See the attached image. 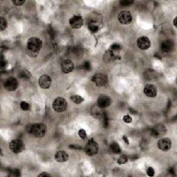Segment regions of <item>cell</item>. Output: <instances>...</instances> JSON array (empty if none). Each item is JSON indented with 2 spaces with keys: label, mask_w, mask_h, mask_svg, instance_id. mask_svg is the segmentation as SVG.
<instances>
[{
  "label": "cell",
  "mask_w": 177,
  "mask_h": 177,
  "mask_svg": "<svg viewBox=\"0 0 177 177\" xmlns=\"http://www.w3.org/2000/svg\"><path fill=\"white\" fill-rule=\"evenodd\" d=\"M46 131V125L44 123H35L31 127V133L36 138L44 137Z\"/></svg>",
  "instance_id": "obj_1"
},
{
  "label": "cell",
  "mask_w": 177,
  "mask_h": 177,
  "mask_svg": "<svg viewBox=\"0 0 177 177\" xmlns=\"http://www.w3.org/2000/svg\"><path fill=\"white\" fill-rule=\"evenodd\" d=\"M42 47V41L38 37H31L27 42V48L33 53H37Z\"/></svg>",
  "instance_id": "obj_2"
},
{
  "label": "cell",
  "mask_w": 177,
  "mask_h": 177,
  "mask_svg": "<svg viewBox=\"0 0 177 177\" xmlns=\"http://www.w3.org/2000/svg\"><path fill=\"white\" fill-rule=\"evenodd\" d=\"M67 106L68 103L66 100L62 97L56 98L53 103V108H54V111L58 112V113L64 112L67 109Z\"/></svg>",
  "instance_id": "obj_3"
},
{
  "label": "cell",
  "mask_w": 177,
  "mask_h": 177,
  "mask_svg": "<svg viewBox=\"0 0 177 177\" xmlns=\"http://www.w3.org/2000/svg\"><path fill=\"white\" fill-rule=\"evenodd\" d=\"M98 149H99V147H98V143L93 139H91L88 141L87 144L86 145L84 151L88 156H92L97 154Z\"/></svg>",
  "instance_id": "obj_4"
},
{
  "label": "cell",
  "mask_w": 177,
  "mask_h": 177,
  "mask_svg": "<svg viewBox=\"0 0 177 177\" xmlns=\"http://www.w3.org/2000/svg\"><path fill=\"white\" fill-rule=\"evenodd\" d=\"M9 148L13 153L18 154L24 149V145L22 141L19 139H15L9 143Z\"/></svg>",
  "instance_id": "obj_5"
},
{
  "label": "cell",
  "mask_w": 177,
  "mask_h": 177,
  "mask_svg": "<svg viewBox=\"0 0 177 177\" xmlns=\"http://www.w3.org/2000/svg\"><path fill=\"white\" fill-rule=\"evenodd\" d=\"M92 82L98 86H105L108 82L107 75L104 74H96L91 78Z\"/></svg>",
  "instance_id": "obj_6"
},
{
  "label": "cell",
  "mask_w": 177,
  "mask_h": 177,
  "mask_svg": "<svg viewBox=\"0 0 177 177\" xmlns=\"http://www.w3.org/2000/svg\"><path fill=\"white\" fill-rule=\"evenodd\" d=\"M167 129L163 125H161V124H159V125H157L156 126H154L152 129H151V136L154 138H159L161 136H162L166 133Z\"/></svg>",
  "instance_id": "obj_7"
},
{
  "label": "cell",
  "mask_w": 177,
  "mask_h": 177,
  "mask_svg": "<svg viewBox=\"0 0 177 177\" xmlns=\"http://www.w3.org/2000/svg\"><path fill=\"white\" fill-rule=\"evenodd\" d=\"M52 80L48 75H42L38 80V84L43 89H47L51 85Z\"/></svg>",
  "instance_id": "obj_8"
},
{
  "label": "cell",
  "mask_w": 177,
  "mask_h": 177,
  "mask_svg": "<svg viewBox=\"0 0 177 177\" xmlns=\"http://www.w3.org/2000/svg\"><path fill=\"white\" fill-rule=\"evenodd\" d=\"M120 23L123 24H129L132 21V15L128 11H122L118 16Z\"/></svg>",
  "instance_id": "obj_9"
},
{
  "label": "cell",
  "mask_w": 177,
  "mask_h": 177,
  "mask_svg": "<svg viewBox=\"0 0 177 177\" xmlns=\"http://www.w3.org/2000/svg\"><path fill=\"white\" fill-rule=\"evenodd\" d=\"M18 86V82L15 78H9L4 82V88L7 91H14Z\"/></svg>",
  "instance_id": "obj_10"
},
{
  "label": "cell",
  "mask_w": 177,
  "mask_h": 177,
  "mask_svg": "<svg viewBox=\"0 0 177 177\" xmlns=\"http://www.w3.org/2000/svg\"><path fill=\"white\" fill-rule=\"evenodd\" d=\"M84 20L80 15H74L69 19V24L73 29H80L83 26Z\"/></svg>",
  "instance_id": "obj_11"
},
{
  "label": "cell",
  "mask_w": 177,
  "mask_h": 177,
  "mask_svg": "<svg viewBox=\"0 0 177 177\" xmlns=\"http://www.w3.org/2000/svg\"><path fill=\"white\" fill-rule=\"evenodd\" d=\"M137 46L141 50H147L151 46V42L146 36H141L137 40Z\"/></svg>",
  "instance_id": "obj_12"
},
{
  "label": "cell",
  "mask_w": 177,
  "mask_h": 177,
  "mask_svg": "<svg viewBox=\"0 0 177 177\" xmlns=\"http://www.w3.org/2000/svg\"><path fill=\"white\" fill-rule=\"evenodd\" d=\"M158 148L163 151H168L172 147V141L168 138H163L158 141Z\"/></svg>",
  "instance_id": "obj_13"
},
{
  "label": "cell",
  "mask_w": 177,
  "mask_h": 177,
  "mask_svg": "<svg viewBox=\"0 0 177 177\" xmlns=\"http://www.w3.org/2000/svg\"><path fill=\"white\" fill-rule=\"evenodd\" d=\"M143 92L149 98H154L157 95V88L154 84H148L145 86Z\"/></svg>",
  "instance_id": "obj_14"
},
{
  "label": "cell",
  "mask_w": 177,
  "mask_h": 177,
  "mask_svg": "<svg viewBox=\"0 0 177 177\" xmlns=\"http://www.w3.org/2000/svg\"><path fill=\"white\" fill-rule=\"evenodd\" d=\"M74 64L71 60H64L61 64V69L64 74H69L74 70Z\"/></svg>",
  "instance_id": "obj_15"
},
{
  "label": "cell",
  "mask_w": 177,
  "mask_h": 177,
  "mask_svg": "<svg viewBox=\"0 0 177 177\" xmlns=\"http://www.w3.org/2000/svg\"><path fill=\"white\" fill-rule=\"evenodd\" d=\"M111 104V99L108 96H101L100 97L98 98V107L102 108H107L109 107Z\"/></svg>",
  "instance_id": "obj_16"
},
{
  "label": "cell",
  "mask_w": 177,
  "mask_h": 177,
  "mask_svg": "<svg viewBox=\"0 0 177 177\" xmlns=\"http://www.w3.org/2000/svg\"><path fill=\"white\" fill-rule=\"evenodd\" d=\"M69 158V154L64 151H59L55 154V160L58 163L66 162Z\"/></svg>",
  "instance_id": "obj_17"
},
{
  "label": "cell",
  "mask_w": 177,
  "mask_h": 177,
  "mask_svg": "<svg viewBox=\"0 0 177 177\" xmlns=\"http://www.w3.org/2000/svg\"><path fill=\"white\" fill-rule=\"evenodd\" d=\"M174 44L173 42L170 40H165L161 43V48L163 52L164 53H169L173 49Z\"/></svg>",
  "instance_id": "obj_18"
},
{
  "label": "cell",
  "mask_w": 177,
  "mask_h": 177,
  "mask_svg": "<svg viewBox=\"0 0 177 177\" xmlns=\"http://www.w3.org/2000/svg\"><path fill=\"white\" fill-rule=\"evenodd\" d=\"M103 59L105 60V62H111V61H113L117 59V56L116 54L113 53V51H111V50L107 51V52L105 53L103 56Z\"/></svg>",
  "instance_id": "obj_19"
},
{
  "label": "cell",
  "mask_w": 177,
  "mask_h": 177,
  "mask_svg": "<svg viewBox=\"0 0 177 177\" xmlns=\"http://www.w3.org/2000/svg\"><path fill=\"white\" fill-rule=\"evenodd\" d=\"M19 77L21 78V79L25 80H30L31 78V74H30V72L26 70H22L19 72Z\"/></svg>",
  "instance_id": "obj_20"
},
{
  "label": "cell",
  "mask_w": 177,
  "mask_h": 177,
  "mask_svg": "<svg viewBox=\"0 0 177 177\" xmlns=\"http://www.w3.org/2000/svg\"><path fill=\"white\" fill-rule=\"evenodd\" d=\"M110 149L111 150L113 151V153H116V154H118L121 151V147H120L119 145L117 143H112L111 145H110Z\"/></svg>",
  "instance_id": "obj_21"
},
{
  "label": "cell",
  "mask_w": 177,
  "mask_h": 177,
  "mask_svg": "<svg viewBox=\"0 0 177 177\" xmlns=\"http://www.w3.org/2000/svg\"><path fill=\"white\" fill-rule=\"evenodd\" d=\"M70 99L71 101L74 102L76 104H80L84 101V98H82L81 96L78 95H74L70 97Z\"/></svg>",
  "instance_id": "obj_22"
},
{
  "label": "cell",
  "mask_w": 177,
  "mask_h": 177,
  "mask_svg": "<svg viewBox=\"0 0 177 177\" xmlns=\"http://www.w3.org/2000/svg\"><path fill=\"white\" fill-rule=\"evenodd\" d=\"M88 29H89V31L93 33L98 32V29H99L97 25L95 24L93 22H89L88 24Z\"/></svg>",
  "instance_id": "obj_23"
},
{
  "label": "cell",
  "mask_w": 177,
  "mask_h": 177,
  "mask_svg": "<svg viewBox=\"0 0 177 177\" xmlns=\"http://www.w3.org/2000/svg\"><path fill=\"white\" fill-rule=\"evenodd\" d=\"M7 26V21L6 19L4 18L3 17H0V31H3L6 29Z\"/></svg>",
  "instance_id": "obj_24"
},
{
  "label": "cell",
  "mask_w": 177,
  "mask_h": 177,
  "mask_svg": "<svg viewBox=\"0 0 177 177\" xmlns=\"http://www.w3.org/2000/svg\"><path fill=\"white\" fill-rule=\"evenodd\" d=\"M121 46L120 44H113L110 47V50L111 51H113V53H115V54H117L118 52L120 51V50H121Z\"/></svg>",
  "instance_id": "obj_25"
},
{
  "label": "cell",
  "mask_w": 177,
  "mask_h": 177,
  "mask_svg": "<svg viewBox=\"0 0 177 177\" xmlns=\"http://www.w3.org/2000/svg\"><path fill=\"white\" fill-rule=\"evenodd\" d=\"M127 161H128V158H127V156H126V155H122L118 159V163L120 165H123L125 164L127 162Z\"/></svg>",
  "instance_id": "obj_26"
},
{
  "label": "cell",
  "mask_w": 177,
  "mask_h": 177,
  "mask_svg": "<svg viewBox=\"0 0 177 177\" xmlns=\"http://www.w3.org/2000/svg\"><path fill=\"white\" fill-rule=\"evenodd\" d=\"M133 4V1H131V0H122L120 1V4L123 6H128Z\"/></svg>",
  "instance_id": "obj_27"
},
{
  "label": "cell",
  "mask_w": 177,
  "mask_h": 177,
  "mask_svg": "<svg viewBox=\"0 0 177 177\" xmlns=\"http://www.w3.org/2000/svg\"><path fill=\"white\" fill-rule=\"evenodd\" d=\"M20 107L21 109L24 110V111H28L29 109V107H30V106H29V103H27L26 102L22 101L20 104Z\"/></svg>",
  "instance_id": "obj_28"
},
{
  "label": "cell",
  "mask_w": 177,
  "mask_h": 177,
  "mask_svg": "<svg viewBox=\"0 0 177 177\" xmlns=\"http://www.w3.org/2000/svg\"><path fill=\"white\" fill-rule=\"evenodd\" d=\"M82 67L84 70L86 71H89L91 69V63H90L89 61H86V62H84L83 65H82Z\"/></svg>",
  "instance_id": "obj_29"
},
{
  "label": "cell",
  "mask_w": 177,
  "mask_h": 177,
  "mask_svg": "<svg viewBox=\"0 0 177 177\" xmlns=\"http://www.w3.org/2000/svg\"><path fill=\"white\" fill-rule=\"evenodd\" d=\"M123 120L125 123H131V122H132V118L129 115L124 116Z\"/></svg>",
  "instance_id": "obj_30"
},
{
  "label": "cell",
  "mask_w": 177,
  "mask_h": 177,
  "mask_svg": "<svg viewBox=\"0 0 177 177\" xmlns=\"http://www.w3.org/2000/svg\"><path fill=\"white\" fill-rule=\"evenodd\" d=\"M78 135H79V136L82 139H84L86 136V131L84 130L83 129H80L79 131H78Z\"/></svg>",
  "instance_id": "obj_31"
},
{
  "label": "cell",
  "mask_w": 177,
  "mask_h": 177,
  "mask_svg": "<svg viewBox=\"0 0 177 177\" xmlns=\"http://www.w3.org/2000/svg\"><path fill=\"white\" fill-rule=\"evenodd\" d=\"M147 174L149 176H154V169H153L152 168H151V167H149V168H148V169H147Z\"/></svg>",
  "instance_id": "obj_32"
},
{
  "label": "cell",
  "mask_w": 177,
  "mask_h": 177,
  "mask_svg": "<svg viewBox=\"0 0 177 177\" xmlns=\"http://www.w3.org/2000/svg\"><path fill=\"white\" fill-rule=\"evenodd\" d=\"M13 4L15 6H22L25 3L24 0L23 1H19V0H17V1H12Z\"/></svg>",
  "instance_id": "obj_33"
},
{
  "label": "cell",
  "mask_w": 177,
  "mask_h": 177,
  "mask_svg": "<svg viewBox=\"0 0 177 177\" xmlns=\"http://www.w3.org/2000/svg\"><path fill=\"white\" fill-rule=\"evenodd\" d=\"M69 147L70 148H72L74 149H79V150L82 149L81 146H80V145H70Z\"/></svg>",
  "instance_id": "obj_34"
},
{
  "label": "cell",
  "mask_w": 177,
  "mask_h": 177,
  "mask_svg": "<svg viewBox=\"0 0 177 177\" xmlns=\"http://www.w3.org/2000/svg\"><path fill=\"white\" fill-rule=\"evenodd\" d=\"M38 176H47V177H49V176H51V174H47V173H46V172H42V173H41V174H38Z\"/></svg>",
  "instance_id": "obj_35"
},
{
  "label": "cell",
  "mask_w": 177,
  "mask_h": 177,
  "mask_svg": "<svg viewBox=\"0 0 177 177\" xmlns=\"http://www.w3.org/2000/svg\"><path fill=\"white\" fill-rule=\"evenodd\" d=\"M123 140L125 142L126 144H127V145L129 144V141L128 138L126 136H123Z\"/></svg>",
  "instance_id": "obj_36"
},
{
  "label": "cell",
  "mask_w": 177,
  "mask_h": 177,
  "mask_svg": "<svg viewBox=\"0 0 177 177\" xmlns=\"http://www.w3.org/2000/svg\"><path fill=\"white\" fill-rule=\"evenodd\" d=\"M176 19H177L176 17H175L174 19V21H173V24H174V26L175 27H176Z\"/></svg>",
  "instance_id": "obj_37"
},
{
  "label": "cell",
  "mask_w": 177,
  "mask_h": 177,
  "mask_svg": "<svg viewBox=\"0 0 177 177\" xmlns=\"http://www.w3.org/2000/svg\"><path fill=\"white\" fill-rule=\"evenodd\" d=\"M130 111H131V113H136V112H135V111H134V110H133H133H132V109H131Z\"/></svg>",
  "instance_id": "obj_38"
}]
</instances>
